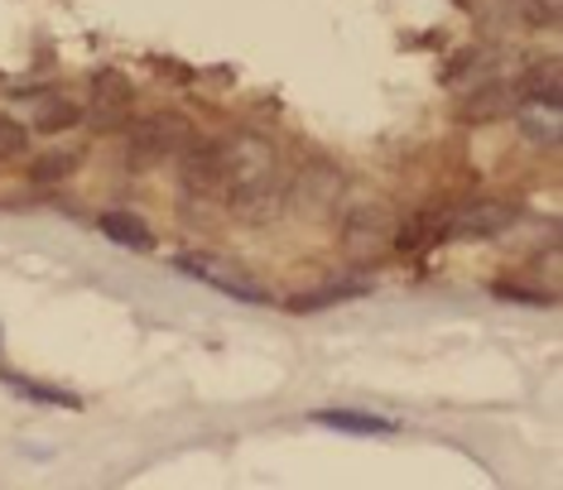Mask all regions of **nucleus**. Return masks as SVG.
I'll use <instances>...</instances> for the list:
<instances>
[{
  "instance_id": "nucleus-1",
  "label": "nucleus",
  "mask_w": 563,
  "mask_h": 490,
  "mask_svg": "<svg viewBox=\"0 0 563 490\" xmlns=\"http://www.w3.org/2000/svg\"><path fill=\"white\" fill-rule=\"evenodd\" d=\"M217 164V198L232 202L241 222H271L285 198V178H279V154L265 135H232L212 145Z\"/></svg>"
},
{
  "instance_id": "nucleus-2",
  "label": "nucleus",
  "mask_w": 563,
  "mask_h": 490,
  "mask_svg": "<svg viewBox=\"0 0 563 490\" xmlns=\"http://www.w3.org/2000/svg\"><path fill=\"white\" fill-rule=\"evenodd\" d=\"M174 269H178V275H188V279H198V283H208V289L232 293V299H241V303H271L265 283L251 279L246 269L232 265L227 255H208V250H198V255H174Z\"/></svg>"
},
{
  "instance_id": "nucleus-3",
  "label": "nucleus",
  "mask_w": 563,
  "mask_h": 490,
  "mask_svg": "<svg viewBox=\"0 0 563 490\" xmlns=\"http://www.w3.org/2000/svg\"><path fill=\"white\" fill-rule=\"evenodd\" d=\"M194 131H188V121H178V115H150V121L135 125V140H131V159H164V154L184 149Z\"/></svg>"
},
{
  "instance_id": "nucleus-4",
  "label": "nucleus",
  "mask_w": 563,
  "mask_h": 490,
  "mask_svg": "<svg viewBox=\"0 0 563 490\" xmlns=\"http://www.w3.org/2000/svg\"><path fill=\"white\" fill-rule=\"evenodd\" d=\"M347 250H352V260H376V255H386L390 245H395V226H390V216L386 212H356L347 216Z\"/></svg>"
},
{
  "instance_id": "nucleus-5",
  "label": "nucleus",
  "mask_w": 563,
  "mask_h": 490,
  "mask_svg": "<svg viewBox=\"0 0 563 490\" xmlns=\"http://www.w3.org/2000/svg\"><path fill=\"white\" fill-rule=\"evenodd\" d=\"M97 231L107 241L125 245V250H155V231H150L145 216H135V212H101L97 216Z\"/></svg>"
},
{
  "instance_id": "nucleus-6",
  "label": "nucleus",
  "mask_w": 563,
  "mask_h": 490,
  "mask_svg": "<svg viewBox=\"0 0 563 490\" xmlns=\"http://www.w3.org/2000/svg\"><path fill=\"white\" fill-rule=\"evenodd\" d=\"M506 226H510L506 202H472L467 212H457L453 222H448L453 236H496V231H506Z\"/></svg>"
},
{
  "instance_id": "nucleus-7",
  "label": "nucleus",
  "mask_w": 563,
  "mask_h": 490,
  "mask_svg": "<svg viewBox=\"0 0 563 490\" xmlns=\"http://www.w3.org/2000/svg\"><path fill=\"white\" fill-rule=\"evenodd\" d=\"M313 423H323V428H338V433H356V437H386V433H395L390 419L356 414V409H318Z\"/></svg>"
},
{
  "instance_id": "nucleus-8",
  "label": "nucleus",
  "mask_w": 563,
  "mask_h": 490,
  "mask_svg": "<svg viewBox=\"0 0 563 490\" xmlns=\"http://www.w3.org/2000/svg\"><path fill=\"white\" fill-rule=\"evenodd\" d=\"M525 97L540 101L544 111H559L563 107V82H559V63L554 58L530 63V73H525Z\"/></svg>"
},
{
  "instance_id": "nucleus-9",
  "label": "nucleus",
  "mask_w": 563,
  "mask_h": 490,
  "mask_svg": "<svg viewBox=\"0 0 563 490\" xmlns=\"http://www.w3.org/2000/svg\"><path fill=\"white\" fill-rule=\"evenodd\" d=\"M34 131H44V135H54V131H68L73 121H78V107H68L63 97H40L34 101Z\"/></svg>"
},
{
  "instance_id": "nucleus-10",
  "label": "nucleus",
  "mask_w": 563,
  "mask_h": 490,
  "mask_svg": "<svg viewBox=\"0 0 563 490\" xmlns=\"http://www.w3.org/2000/svg\"><path fill=\"white\" fill-rule=\"evenodd\" d=\"M24 149H30V131L20 121H10V115H0V164L24 159Z\"/></svg>"
},
{
  "instance_id": "nucleus-11",
  "label": "nucleus",
  "mask_w": 563,
  "mask_h": 490,
  "mask_svg": "<svg viewBox=\"0 0 563 490\" xmlns=\"http://www.w3.org/2000/svg\"><path fill=\"white\" fill-rule=\"evenodd\" d=\"M5 385H10L15 394H24V399H40V404L78 409V394H68V390H48V385H30V380H15V376H5Z\"/></svg>"
},
{
  "instance_id": "nucleus-12",
  "label": "nucleus",
  "mask_w": 563,
  "mask_h": 490,
  "mask_svg": "<svg viewBox=\"0 0 563 490\" xmlns=\"http://www.w3.org/2000/svg\"><path fill=\"white\" fill-rule=\"evenodd\" d=\"M73 174V154H40V159H30V178L34 183H58V178Z\"/></svg>"
},
{
  "instance_id": "nucleus-13",
  "label": "nucleus",
  "mask_w": 563,
  "mask_h": 490,
  "mask_svg": "<svg viewBox=\"0 0 563 490\" xmlns=\"http://www.w3.org/2000/svg\"><path fill=\"white\" fill-rule=\"evenodd\" d=\"M362 283H328V289H318V299H299L294 308H303V313H313V308H328V303H342V299H362Z\"/></svg>"
}]
</instances>
